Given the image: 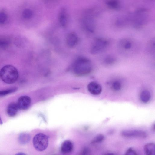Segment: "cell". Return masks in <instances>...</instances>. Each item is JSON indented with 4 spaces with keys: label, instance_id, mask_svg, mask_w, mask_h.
Listing matches in <instances>:
<instances>
[{
    "label": "cell",
    "instance_id": "obj_10",
    "mask_svg": "<svg viewBox=\"0 0 155 155\" xmlns=\"http://www.w3.org/2000/svg\"><path fill=\"white\" fill-rule=\"evenodd\" d=\"M19 109L17 103L12 102L8 105L6 112L9 116L12 117L16 115Z\"/></svg>",
    "mask_w": 155,
    "mask_h": 155
},
{
    "label": "cell",
    "instance_id": "obj_15",
    "mask_svg": "<svg viewBox=\"0 0 155 155\" xmlns=\"http://www.w3.org/2000/svg\"><path fill=\"white\" fill-rule=\"evenodd\" d=\"M66 10L64 8H61L60 11L58 16V19L60 24L63 27L66 26L67 19L66 16Z\"/></svg>",
    "mask_w": 155,
    "mask_h": 155
},
{
    "label": "cell",
    "instance_id": "obj_19",
    "mask_svg": "<svg viewBox=\"0 0 155 155\" xmlns=\"http://www.w3.org/2000/svg\"><path fill=\"white\" fill-rule=\"evenodd\" d=\"M121 83L118 80L114 81L111 84V88L114 91H118L121 89Z\"/></svg>",
    "mask_w": 155,
    "mask_h": 155
},
{
    "label": "cell",
    "instance_id": "obj_1",
    "mask_svg": "<svg viewBox=\"0 0 155 155\" xmlns=\"http://www.w3.org/2000/svg\"><path fill=\"white\" fill-rule=\"evenodd\" d=\"M74 73L76 75L83 76L91 73L92 68L90 60L87 58L81 57L77 59L72 66Z\"/></svg>",
    "mask_w": 155,
    "mask_h": 155
},
{
    "label": "cell",
    "instance_id": "obj_3",
    "mask_svg": "<svg viewBox=\"0 0 155 155\" xmlns=\"http://www.w3.org/2000/svg\"><path fill=\"white\" fill-rule=\"evenodd\" d=\"M33 144L35 149L39 151H43L47 148L48 139L45 134L39 133L36 134L33 140Z\"/></svg>",
    "mask_w": 155,
    "mask_h": 155
},
{
    "label": "cell",
    "instance_id": "obj_25",
    "mask_svg": "<svg viewBox=\"0 0 155 155\" xmlns=\"http://www.w3.org/2000/svg\"><path fill=\"white\" fill-rule=\"evenodd\" d=\"M9 42L5 40H0V47L4 48L7 47L9 44Z\"/></svg>",
    "mask_w": 155,
    "mask_h": 155
},
{
    "label": "cell",
    "instance_id": "obj_23",
    "mask_svg": "<svg viewBox=\"0 0 155 155\" xmlns=\"http://www.w3.org/2000/svg\"><path fill=\"white\" fill-rule=\"evenodd\" d=\"M7 19V15L4 12H0V24L4 23Z\"/></svg>",
    "mask_w": 155,
    "mask_h": 155
},
{
    "label": "cell",
    "instance_id": "obj_9",
    "mask_svg": "<svg viewBox=\"0 0 155 155\" xmlns=\"http://www.w3.org/2000/svg\"><path fill=\"white\" fill-rule=\"evenodd\" d=\"M83 22L85 27L88 30L91 32L93 31L95 25L92 15L90 14L85 16L83 19Z\"/></svg>",
    "mask_w": 155,
    "mask_h": 155
},
{
    "label": "cell",
    "instance_id": "obj_17",
    "mask_svg": "<svg viewBox=\"0 0 155 155\" xmlns=\"http://www.w3.org/2000/svg\"><path fill=\"white\" fill-rule=\"evenodd\" d=\"M106 3L109 7L114 9H118L120 6V3L118 0H107Z\"/></svg>",
    "mask_w": 155,
    "mask_h": 155
},
{
    "label": "cell",
    "instance_id": "obj_20",
    "mask_svg": "<svg viewBox=\"0 0 155 155\" xmlns=\"http://www.w3.org/2000/svg\"><path fill=\"white\" fill-rule=\"evenodd\" d=\"M23 17L25 19H29L31 18L33 15L32 11L29 9L24 10L22 13Z\"/></svg>",
    "mask_w": 155,
    "mask_h": 155
},
{
    "label": "cell",
    "instance_id": "obj_8",
    "mask_svg": "<svg viewBox=\"0 0 155 155\" xmlns=\"http://www.w3.org/2000/svg\"><path fill=\"white\" fill-rule=\"evenodd\" d=\"M87 87L89 92L94 95H97L100 94L102 90L101 85L95 81H92L89 83L87 85Z\"/></svg>",
    "mask_w": 155,
    "mask_h": 155
},
{
    "label": "cell",
    "instance_id": "obj_21",
    "mask_svg": "<svg viewBox=\"0 0 155 155\" xmlns=\"http://www.w3.org/2000/svg\"><path fill=\"white\" fill-rule=\"evenodd\" d=\"M104 136L103 134H99L94 137L92 141V143H96L101 142L104 140Z\"/></svg>",
    "mask_w": 155,
    "mask_h": 155
},
{
    "label": "cell",
    "instance_id": "obj_29",
    "mask_svg": "<svg viewBox=\"0 0 155 155\" xmlns=\"http://www.w3.org/2000/svg\"><path fill=\"white\" fill-rule=\"evenodd\" d=\"M17 154V155H24L25 154L23 153H18V154Z\"/></svg>",
    "mask_w": 155,
    "mask_h": 155
},
{
    "label": "cell",
    "instance_id": "obj_24",
    "mask_svg": "<svg viewBox=\"0 0 155 155\" xmlns=\"http://www.w3.org/2000/svg\"><path fill=\"white\" fill-rule=\"evenodd\" d=\"M137 154L136 151L132 148H128L125 153V155H136Z\"/></svg>",
    "mask_w": 155,
    "mask_h": 155
},
{
    "label": "cell",
    "instance_id": "obj_14",
    "mask_svg": "<svg viewBox=\"0 0 155 155\" xmlns=\"http://www.w3.org/2000/svg\"><path fill=\"white\" fill-rule=\"evenodd\" d=\"M144 150L147 155H154L155 154V145L153 143L146 144L144 147Z\"/></svg>",
    "mask_w": 155,
    "mask_h": 155
},
{
    "label": "cell",
    "instance_id": "obj_7",
    "mask_svg": "<svg viewBox=\"0 0 155 155\" xmlns=\"http://www.w3.org/2000/svg\"><path fill=\"white\" fill-rule=\"evenodd\" d=\"M31 103L30 98L27 96H22L18 100L17 103L19 109L25 110L29 107Z\"/></svg>",
    "mask_w": 155,
    "mask_h": 155
},
{
    "label": "cell",
    "instance_id": "obj_22",
    "mask_svg": "<svg viewBox=\"0 0 155 155\" xmlns=\"http://www.w3.org/2000/svg\"><path fill=\"white\" fill-rule=\"evenodd\" d=\"M115 58L111 56L106 57L104 60V63L107 64H114L115 61Z\"/></svg>",
    "mask_w": 155,
    "mask_h": 155
},
{
    "label": "cell",
    "instance_id": "obj_16",
    "mask_svg": "<svg viewBox=\"0 0 155 155\" xmlns=\"http://www.w3.org/2000/svg\"><path fill=\"white\" fill-rule=\"evenodd\" d=\"M29 135L26 133H21L20 134L18 137V141L21 144H24L27 143L30 140Z\"/></svg>",
    "mask_w": 155,
    "mask_h": 155
},
{
    "label": "cell",
    "instance_id": "obj_26",
    "mask_svg": "<svg viewBox=\"0 0 155 155\" xmlns=\"http://www.w3.org/2000/svg\"><path fill=\"white\" fill-rule=\"evenodd\" d=\"M132 44L130 41H127L124 44V48L125 49L128 50L131 48Z\"/></svg>",
    "mask_w": 155,
    "mask_h": 155
},
{
    "label": "cell",
    "instance_id": "obj_5",
    "mask_svg": "<svg viewBox=\"0 0 155 155\" xmlns=\"http://www.w3.org/2000/svg\"><path fill=\"white\" fill-rule=\"evenodd\" d=\"M122 136L125 138H145L147 135L144 131L138 129H127L122 130L121 133Z\"/></svg>",
    "mask_w": 155,
    "mask_h": 155
},
{
    "label": "cell",
    "instance_id": "obj_4",
    "mask_svg": "<svg viewBox=\"0 0 155 155\" xmlns=\"http://www.w3.org/2000/svg\"><path fill=\"white\" fill-rule=\"evenodd\" d=\"M107 40L103 38H97L94 40L91 48V52L94 54L103 51L107 47L108 43Z\"/></svg>",
    "mask_w": 155,
    "mask_h": 155
},
{
    "label": "cell",
    "instance_id": "obj_11",
    "mask_svg": "<svg viewBox=\"0 0 155 155\" xmlns=\"http://www.w3.org/2000/svg\"><path fill=\"white\" fill-rule=\"evenodd\" d=\"M73 149V145L72 142L68 140L64 141L62 144L61 150L63 153H68L71 152Z\"/></svg>",
    "mask_w": 155,
    "mask_h": 155
},
{
    "label": "cell",
    "instance_id": "obj_2",
    "mask_svg": "<svg viewBox=\"0 0 155 155\" xmlns=\"http://www.w3.org/2000/svg\"><path fill=\"white\" fill-rule=\"evenodd\" d=\"M19 77L17 69L12 65H6L0 70V78L4 82L8 84L15 83Z\"/></svg>",
    "mask_w": 155,
    "mask_h": 155
},
{
    "label": "cell",
    "instance_id": "obj_6",
    "mask_svg": "<svg viewBox=\"0 0 155 155\" xmlns=\"http://www.w3.org/2000/svg\"><path fill=\"white\" fill-rule=\"evenodd\" d=\"M146 12L145 10H141L136 12L133 17L134 25L137 26H140L146 21Z\"/></svg>",
    "mask_w": 155,
    "mask_h": 155
},
{
    "label": "cell",
    "instance_id": "obj_27",
    "mask_svg": "<svg viewBox=\"0 0 155 155\" xmlns=\"http://www.w3.org/2000/svg\"><path fill=\"white\" fill-rule=\"evenodd\" d=\"M91 152V150L89 148L86 147L85 148L83 151V153L85 154H88Z\"/></svg>",
    "mask_w": 155,
    "mask_h": 155
},
{
    "label": "cell",
    "instance_id": "obj_12",
    "mask_svg": "<svg viewBox=\"0 0 155 155\" xmlns=\"http://www.w3.org/2000/svg\"><path fill=\"white\" fill-rule=\"evenodd\" d=\"M78 37L77 35L74 32L68 34L67 38V41L68 45L71 47L74 46L77 43Z\"/></svg>",
    "mask_w": 155,
    "mask_h": 155
},
{
    "label": "cell",
    "instance_id": "obj_30",
    "mask_svg": "<svg viewBox=\"0 0 155 155\" xmlns=\"http://www.w3.org/2000/svg\"><path fill=\"white\" fill-rule=\"evenodd\" d=\"M2 124V121L1 119V118L0 117V124Z\"/></svg>",
    "mask_w": 155,
    "mask_h": 155
},
{
    "label": "cell",
    "instance_id": "obj_28",
    "mask_svg": "<svg viewBox=\"0 0 155 155\" xmlns=\"http://www.w3.org/2000/svg\"><path fill=\"white\" fill-rule=\"evenodd\" d=\"M152 129L153 130V131H155V124H154V123L153 125Z\"/></svg>",
    "mask_w": 155,
    "mask_h": 155
},
{
    "label": "cell",
    "instance_id": "obj_13",
    "mask_svg": "<svg viewBox=\"0 0 155 155\" xmlns=\"http://www.w3.org/2000/svg\"><path fill=\"white\" fill-rule=\"evenodd\" d=\"M140 97L141 101L146 104L150 102L151 99V96L149 91L144 90L141 92Z\"/></svg>",
    "mask_w": 155,
    "mask_h": 155
},
{
    "label": "cell",
    "instance_id": "obj_18",
    "mask_svg": "<svg viewBox=\"0 0 155 155\" xmlns=\"http://www.w3.org/2000/svg\"><path fill=\"white\" fill-rule=\"evenodd\" d=\"M17 88L13 87L8 89L0 91V97L6 95L16 91L17 90Z\"/></svg>",
    "mask_w": 155,
    "mask_h": 155
}]
</instances>
